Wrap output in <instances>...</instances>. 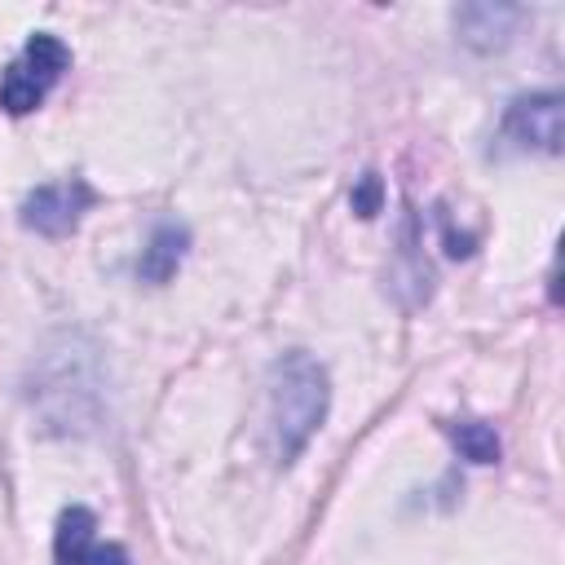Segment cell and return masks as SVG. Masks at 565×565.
Listing matches in <instances>:
<instances>
[{"instance_id": "3957f363", "label": "cell", "mask_w": 565, "mask_h": 565, "mask_svg": "<svg viewBox=\"0 0 565 565\" xmlns=\"http://www.w3.org/2000/svg\"><path fill=\"white\" fill-rule=\"evenodd\" d=\"M66 66H71V49L53 31H35L18 49V57L0 71V106H4V115H31L57 88Z\"/></svg>"}, {"instance_id": "52a82bcc", "label": "cell", "mask_w": 565, "mask_h": 565, "mask_svg": "<svg viewBox=\"0 0 565 565\" xmlns=\"http://www.w3.org/2000/svg\"><path fill=\"white\" fill-rule=\"evenodd\" d=\"M512 22H516V9H508V4H463V9H455V31L477 53L503 49L508 35H512Z\"/></svg>"}, {"instance_id": "6da1fadb", "label": "cell", "mask_w": 565, "mask_h": 565, "mask_svg": "<svg viewBox=\"0 0 565 565\" xmlns=\"http://www.w3.org/2000/svg\"><path fill=\"white\" fill-rule=\"evenodd\" d=\"M265 397H269V406H265V446H269L274 463L287 468L327 419V406H331L327 366L313 353L291 349L269 366Z\"/></svg>"}, {"instance_id": "277c9868", "label": "cell", "mask_w": 565, "mask_h": 565, "mask_svg": "<svg viewBox=\"0 0 565 565\" xmlns=\"http://www.w3.org/2000/svg\"><path fill=\"white\" fill-rule=\"evenodd\" d=\"M93 203H97V194L84 177H62V181L35 185L22 199V225L44 238H66V234H75V225L84 221V212Z\"/></svg>"}, {"instance_id": "5b68a950", "label": "cell", "mask_w": 565, "mask_h": 565, "mask_svg": "<svg viewBox=\"0 0 565 565\" xmlns=\"http://www.w3.org/2000/svg\"><path fill=\"white\" fill-rule=\"evenodd\" d=\"M53 565H132L119 543L97 539V516L88 508H66L53 530Z\"/></svg>"}, {"instance_id": "9c48e42d", "label": "cell", "mask_w": 565, "mask_h": 565, "mask_svg": "<svg viewBox=\"0 0 565 565\" xmlns=\"http://www.w3.org/2000/svg\"><path fill=\"white\" fill-rule=\"evenodd\" d=\"M450 441H455L459 455L472 459V463H494V459H499V437H494V428L481 424V419L450 424Z\"/></svg>"}, {"instance_id": "8992f818", "label": "cell", "mask_w": 565, "mask_h": 565, "mask_svg": "<svg viewBox=\"0 0 565 565\" xmlns=\"http://www.w3.org/2000/svg\"><path fill=\"white\" fill-rule=\"evenodd\" d=\"M503 137L521 150H561V97L556 93H525L503 115Z\"/></svg>"}, {"instance_id": "30bf717a", "label": "cell", "mask_w": 565, "mask_h": 565, "mask_svg": "<svg viewBox=\"0 0 565 565\" xmlns=\"http://www.w3.org/2000/svg\"><path fill=\"white\" fill-rule=\"evenodd\" d=\"M375 199H380V181H375V177H366V181H362V190L353 194V207H358L362 216H371V212H375Z\"/></svg>"}, {"instance_id": "7a4b0ae2", "label": "cell", "mask_w": 565, "mask_h": 565, "mask_svg": "<svg viewBox=\"0 0 565 565\" xmlns=\"http://www.w3.org/2000/svg\"><path fill=\"white\" fill-rule=\"evenodd\" d=\"M97 362L93 349L79 335H66L62 349H53V358H44L40 375H35V406L49 424H57L62 433H79L97 419Z\"/></svg>"}, {"instance_id": "ba28073f", "label": "cell", "mask_w": 565, "mask_h": 565, "mask_svg": "<svg viewBox=\"0 0 565 565\" xmlns=\"http://www.w3.org/2000/svg\"><path fill=\"white\" fill-rule=\"evenodd\" d=\"M185 247H190V230L177 225V221H159L150 230V243L141 247V260H137V274L146 282H168L177 274V265L185 260Z\"/></svg>"}]
</instances>
